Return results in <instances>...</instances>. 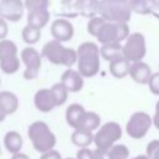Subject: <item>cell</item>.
I'll use <instances>...</instances> for the list:
<instances>
[{
  "label": "cell",
  "instance_id": "6da1fadb",
  "mask_svg": "<svg viewBox=\"0 0 159 159\" xmlns=\"http://www.w3.org/2000/svg\"><path fill=\"white\" fill-rule=\"evenodd\" d=\"M77 70L83 77H93L101 67V52L97 43L86 41L77 48Z\"/></svg>",
  "mask_w": 159,
  "mask_h": 159
},
{
  "label": "cell",
  "instance_id": "7a4b0ae2",
  "mask_svg": "<svg viewBox=\"0 0 159 159\" xmlns=\"http://www.w3.org/2000/svg\"><path fill=\"white\" fill-rule=\"evenodd\" d=\"M41 55L53 65L71 67L77 62V50L66 47L62 45L61 41L55 39L51 41H47L43 45Z\"/></svg>",
  "mask_w": 159,
  "mask_h": 159
},
{
  "label": "cell",
  "instance_id": "3957f363",
  "mask_svg": "<svg viewBox=\"0 0 159 159\" xmlns=\"http://www.w3.org/2000/svg\"><path fill=\"white\" fill-rule=\"evenodd\" d=\"M27 134L32 143V147L40 153L53 149L56 145V135L45 122L36 120L31 123Z\"/></svg>",
  "mask_w": 159,
  "mask_h": 159
},
{
  "label": "cell",
  "instance_id": "277c9868",
  "mask_svg": "<svg viewBox=\"0 0 159 159\" xmlns=\"http://www.w3.org/2000/svg\"><path fill=\"white\" fill-rule=\"evenodd\" d=\"M132 7L118 0H99L98 15L106 21L128 22L132 17Z\"/></svg>",
  "mask_w": 159,
  "mask_h": 159
},
{
  "label": "cell",
  "instance_id": "5b68a950",
  "mask_svg": "<svg viewBox=\"0 0 159 159\" xmlns=\"http://www.w3.org/2000/svg\"><path fill=\"white\" fill-rule=\"evenodd\" d=\"M129 36L128 22H112L104 21V24L98 30L96 39L99 43L108 42H122Z\"/></svg>",
  "mask_w": 159,
  "mask_h": 159
},
{
  "label": "cell",
  "instance_id": "8992f818",
  "mask_svg": "<svg viewBox=\"0 0 159 159\" xmlns=\"http://www.w3.org/2000/svg\"><path fill=\"white\" fill-rule=\"evenodd\" d=\"M122 138V128L117 122H107L97 128L93 143L97 149H106L116 144Z\"/></svg>",
  "mask_w": 159,
  "mask_h": 159
},
{
  "label": "cell",
  "instance_id": "52a82bcc",
  "mask_svg": "<svg viewBox=\"0 0 159 159\" xmlns=\"http://www.w3.org/2000/svg\"><path fill=\"white\" fill-rule=\"evenodd\" d=\"M0 68L6 75H12L20 68L17 47L11 40H0Z\"/></svg>",
  "mask_w": 159,
  "mask_h": 159
},
{
  "label": "cell",
  "instance_id": "ba28073f",
  "mask_svg": "<svg viewBox=\"0 0 159 159\" xmlns=\"http://www.w3.org/2000/svg\"><path fill=\"white\" fill-rule=\"evenodd\" d=\"M122 51L123 56L130 62L142 61L147 53V43L144 35L140 32L129 34V36L124 40Z\"/></svg>",
  "mask_w": 159,
  "mask_h": 159
},
{
  "label": "cell",
  "instance_id": "9c48e42d",
  "mask_svg": "<svg viewBox=\"0 0 159 159\" xmlns=\"http://www.w3.org/2000/svg\"><path fill=\"white\" fill-rule=\"evenodd\" d=\"M153 124V118L143 111L135 112L130 116L125 124V130L128 135L133 139H142L147 135Z\"/></svg>",
  "mask_w": 159,
  "mask_h": 159
},
{
  "label": "cell",
  "instance_id": "30bf717a",
  "mask_svg": "<svg viewBox=\"0 0 159 159\" xmlns=\"http://www.w3.org/2000/svg\"><path fill=\"white\" fill-rule=\"evenodd\" d=\"M21 61L25 63V71H24V78L25 80H35L41 70V55L31 46L25 47L21 51Z\"/></svg>",
  "mask_w": 159,
  "mask_h": 159
},
{
  "label": "cell",
  "instance_id": "8fae6325",
  "mask_svg": "<svg viewBox=\"0 0 159 159\" xmlns=\"http://www.w3.org/2000/svg\"><path fill=\"white\" fill-rule=\"evenodd\" d=\"M25 4L22 0H0V16L6 21L17 22L22 19Z\"/></svg>",
  "mask_w": 159,
  "mask_h": 159
},
{
  "label": "cell",
  "instance_id": "7c38bea8",
  "mask_svg": "<svg viewBox=\"0 0 159 159\" xmlns=\"http://www.w3.org/2000/svg\"><path fill=\"white\" fill-rule=\"evenodd\" d=\"M51 35L55 40L67 42L73 37L75 29L67 17H58L51 24Z\"/></svg>",
  "mask_w": 159,
  "mask_h": 159
},
{
  "label": "cell",
  "instance_id": "4fadbf2b",
  "mask_svg": "<svg viewBox=\"0 0 159 159\" xmlns=\"http://www.w3.org/2000/svg\"><path fill=\"white\" fill-rule=\"evenodd\" d=\"M34 103L35 107L43 113H48L51 112L55 107H57L55 96L51 91V88H41L35 93L34 97Z\"/></svg>",
  "mask_w": 159,
  "mask_h": 159
},
{
  "label": "cell",
  "instance_id": "5bb4252c",
  "mask_svg": "<svg viewBox=\"0 0 159 159\" xmlns=\"http://www.w3.org/2000/svg\"><path fill=\"white\" fill-rule=\"evenodd\" d=\"M152 68L148 63L143 62V61H135V62H130V67H129V76L132 77V80L139 84H147L150 76H152Z\"/></svg>",
  "mask_w": 159,
  "mask_h": 159
},
{
  "label": "cell",
  "instance_id": "9a60e30c",
  "mask_svg": "<svg viewBox=\"0 0 159 159\" xmlns=\"http://www.w3.org/2000/svg\"><path fill=\"white\" fill-rule=\"evenodd\" d=\"M83 76L80 73L78 70L68 68L61 76V82L68 89V92H80L84 84Z\"/></svg>",
  "mask_w": 159,
  "mask_h": 159
},
{
  "label": "cell",
  "instance_id": "2e32d148",
  "mask_svg": "<svg viewBox=\"0 0 159 159\" xmlns=\"http://www.w3.org/2000/svg\"><path fill=\"white\" fill-rule=\"evenodd\" d=\"M98 159H128L129 149L124 144H113L106 149H96Z\"/></svg>",
  "mask_w": 159,
  "mask_h": 159
},
{
  "label": "cell",
  "instance_id": "e0dca14e",
  "mask_svg": "<svg viewBox=\"0 0 159 159\" xmlns=\"http://www.w3.org/2000/svg\"><path fill=\"white\" fill-rule=\"evenodd\" d=\"M130 61L124 56H119L112 61H109V72L116 78H123L129 75Z\"/></svg>",
  "mask_w": 159,
  "mask_h": 159
},
{
  "label": "cell",
  "instance_id": "ac0fdd59",
  "mask_svg": "<svg viewBox=\"0 0 159 159\" xmlns=\"http://www.w3.org/2000/svg\"><path fill=\"white\" fill-rule=\"evenodd\" d=\"M86 109L82 104L80 103H72L67 107L66 109V122L70 127H72L73 129L78 128V124L84 114Z\"/></svg>",
  "mask_w": 159,
  "mask_h": 159
},
{
  "label": "cell",
  "instance_id": "d6986e66",
  "mask_svg": "<svg viewBox=\"0 0 159 159\" xmlns=\"http://www.w3.org/2000/svg\"><path fill=\"white\" fill-rule=\"evenodd\" d=\"M122 42H108V43H102V46L99 47V52H101V57L106 61H112L119 56H123V51H122Z\"/></svg>",
  "mask_w": 159,
  "mask_h": 159
},
{
  "label": "cell",
  "instance_id": "ffe728a7",
  "mask_svg": "<svg viewBox=\"0 0 159 159\" xmlns=\"http://www.w3.org/2000/svg\"><path fill=\"white\" fill-rule=\"evenodd\" d=\"M93 137H94L93 132L77 128L71 134V142L78 148H86L93 143Z\"/></svg>",
  "mask_w": 159,
  "mask_h": 159
},
{
  "label": "cell",
  "instance_id": "44dd1931",
  "mask_svg": "<svg viewBox=\"0 0 159 159\" xmlns=\"http://www.w3.org/2000/svg\"><path fill=\"white\" fill-rule=\"evenodd\" d=\"M4 145L11 154L19 153L22 148V137L16 130H10L4 137Z\"/></svg>",
  "mask_w": 159,
  "mask_h": 159
},
{
  "label": "cell",
  "instance_id": "7402d4cb",
  "mask_svg": "<svg viewBox=\"0 0 159 159\" xmlns=\"http://www.w3.org/2000/svg\"><path fill=\"white\" fill-rule=\"evenodd\" d=\"M50 21V11L48 10H34L27 11V24L42 29Z\"/></svg>",
  "mask_w": 159,
  "mask_h": 159
},
{
  "label": "cell",
  "instance_id": "603a6c76",
  "mask_svg": "<svg viewBox=\"0 0 159 159\" xmlns=\"http://www.w3.org/2000/svg\"><path fill=\"white\" fill-rule=\"evenodd\" d=\"M0 104L6 112V114H12L16 112L19 107V99L15 96V93L10 91H1L0 92Z\"/></svg>",
  "mask_w": 159,
  "mask_h": 159
},
{
  "label": "cell",
  "instance_id": "cb8c5ba5",
  "mask_svg": "<svg viewBox=\"0 0 159 159\" xmlns=\"http://www.w3.org/2000/svg\"><path fill=\"white\" fill-rule=\"evenodd\" d=\"M99 125H101V117H99V114H97L96 112H92V111H89V112L86 111L83 117H82V119H81V122H80V124H78V128L93 132Z\"/></svg>",
  "mask_w": 159,
  "mask_h": 159
},
{
  "label": "cell",
  "instance_id": "d4e9b609",
  "mask_svg": "<svg viewBox=\"0 0 159 159\" xmlns=\"http://www.w3.org/2000/svg\"><path fill=\"white\" fill-rule=\"evenodd\" d=\"M81 0H62L60 6V15L63 17H76L80 15Z\"/></svg>",
  "mask_w": 159,
  "mask_h": 159
},
{
  "label": "cell",
  "instance_id": "484cf974",
  "mask_svg": "<svg viewBox=\"0 0 159 159\" xmlns=\"http://www.w3.org/2000/svg\"><path fill=\"white\" fill-rule=\"evenodd\" d=\"M99 0H81L80 2V15L91 19L98 15Z\"/></svg>",
  "mask_w": 159,
  "mask_h": 159
},
{
  "label": "cell",
  "instance_id": "4316f807",
  "mask_svg": "<svg viewBox=\"0 0 159 159\" xmlns=\"http://www.w3.org/2000/svg\"><path fill=\"white\" fill-rule=\"evenodd\" d=\"M21 37H22V40H24L25 43H27V45H35L41 39V29L27 24L22 29V31H21Z\"/></svg>",
  "mask_w": 159,
  "mask_h": 159
},
{
  "label": "cell",
  "instance_id": "83f0119b",
  "mask_svg": "<svg viewBox=\"0 0 159 159\" xmlns=\"http://www.w3.org/2000/svg\"><path fill=\"white\" fill-rule=\"evenodd\" d=\"M51 91L55 96V99H56V103L57 106H62L66 101H67V97H68V89L63 86V83L60 81L58 83H55L52 87H51Z\"/></svg>",
  "mask_w": 159,
  "mask_h": 159
},
{
  "label": "cell",
  "instance_id": "f1b7e54d",
  "mask_svg": "<svg viewBox=\"0 0 159 159\" xmlns=\"http://www.w3.org/2000/svg\"><path fill=\"white\" fill-rule=\"evenodd\" d=\"M154 1L155 0H135L132 6V10L140 15H148V14H150Z\"/></svg>",
  "mask_w": 159,
  "mask_h": 159
},
{
  "label": "cell",
  "instance_id": "f546056e",
  "mask_svg": "<svg viewBox=\"0 0 159 159\" xmlns=\"http://www.w3.org/2000/svg\"><path fill=\"white\" fill-rule=\"evenodd\" d=\"M104 21H106V20H104L101 15H96V16L91 17V19L88 20V24H87V32H88L89 35H92V36L96 37L98 30H99L101 26L104 24Z\"/></svg>",
  "mask_w": 159,
  "mask_h": 159
},
{
  "label": "cell",
  "instance_id": "4dcf8cb0",
  "mask_svg": "<svg viewBox=\"0 0 159 159\" xmlns=\"http://www.w3.org/2000/svg\"><path fill=\"white\" fill-rule=\"evenodd\" d=\"M25 9L27 11L34 10H48L50 0H25Z\"/></svg>",
  "mask_w": 159,
  "mask_h": 159
},
{
  "label": "cell",
  "instance_id": "1f68e13d",
  "mask_svg": "<svg viewBox=\"0 0 159 159\" xmlns=\"http://www.w3.org/2000/svg\"><path fill=\"white\" fill-rule=\"evenodd\" d=\"M150 159H159V139H154L149 142L147 145V153Z\"/></svg>",
  "mask_w": 159,
  "mask_h": 159
},
{
  "label": "cell",
  "instance_id": "d6a6232c",
  "mask_svg": "<svg viewBox=\"0 0 159 159\" xmlns=\"http://www.w3.org/2000/svg\"><path fill=\"white\" fill-rule=\"evenodd\" d=\"M149 86V89L153 94H158L159 96V72H155V73H152L148 83Z\"/></svg>",
  "mask_w": 159,
  "mask_h": 159
},
{
  "label": "cell",
  "instance_id": "836d02e7",
  "mask_svg": "<svg viewBox=\"0 0 159 159\" xmlns=\"http://www.w3.org/2000/svg\"><path fill=\"white\" fill-rule=\"evenodd\" d=\"M76 159H98L96 150H91L88 149V147L86 148H80L77 154H76Z\"/></svg>",
  "mask_w": 159,
  "mask_h": 159
},
{
  "label": "cell",
  "instance_id": "e575fe53",
  "mask_svg": "<svg viewBox=\"0 0 159 159\" xmlns=\"http://www.w3.org/2000/svg\"><path fill=\"white\" fill-rule=\"evenodd\" d=\"M41 158L40 159H62L60 152H57L56 149H50L47 152H43L41 153Z\"/></svg>",
  "mask_w": 159,
  "mask_h": 159
},
{
  "label": "cell",
  "instance_id": "d590c367",
  "mask_svg": "<svg viewBox=\"0 0 159 159\" xmlns=\"http://www.w3.org/2000/svg\"><path fill=\"white\" fill-rule=\"evenodd\" d=\"M7 32H9L7 22H6V20H5L4 17H1V16H0V40L5 39V37H6V35H7Z\"/></svg>",
  "mask_w": 159,
  "mask_h": 159
},
{
  "label": "cell",
  "instance_id": "8d00e7d4",
  "mask_svg": "<svg viewBox=\"0 0 159 159\" xmlns=\"http://www.w3.org/2000/svg\"><path fill=\"white\" fill-rule=\"evenodd\" d=\"M152 118H153V124H154V127L159 129V101H158L157 104H155V113H154V116H153Z\"/></svg>",
  "mask_w": 159,
  "mask_h": 159
},
{
  "label": "cell",
  "instance_id": "74e56055",
  "mask_svg": "<svg viewBox=\"0 0 159 159\" xmlns=\"http://www.w3.org/2000/svg\"><path fill=\"white\" fill-rule=\"evenodd\" d=\"M150 14H152L154 17L159 19V0H155V1H154L153 6H152V10H150Z\"/></svg>",
  "mask_w": 159,
  "mask_h": 159
},
{
  "label": "cell",
  "instance_id": "f35d334b",
  "mask_svg": "<svg viewBox=\"0 0 159 159\" xmlns=\"http://www.w3.org/2000/svg\"><path fill=\"white\" fill-rule=\"evenodd\" d=\"M11 159H30L26 154H24V153H15V154H12V157H11Z\"/></svg>",
  "mask_w": 159,
  "mask_h": 159
},
{
  "label": "cell",
  "instance_id": "ab89813d",
  "mask_svg": "<svg viewBox=\"0 0 159 159\" xmlns=\"http://www.w3.org/2000/svg\"><path fill=\"white\" fill-rule=\"evenodd\" d=\"M7 114H6V112L4 111V108L1 107V104H0V122H2L4 119H5V117H6Z\"/></svg>",
  "mask_w": 159,
  "mask_h": 159
},
{
  "label": "cell",
  "instance_id": "60d3db41",
  "mask_svg": "<svg viewBox=\"0 0 159 159\" xmlns=\"http://www.w3.org/2000/svg\"><path fill=\"white\" fill-rule=\"evenodd\" d=\"M118 1H120V2H123V4H125V5H128V6H130V7H132L135 0H118Z\"/></svg>",
  "mask_w": 159,
  "mask_h": 159
},
{
  "label": "cell",
  "instance_id": "b9f144b4",
  "mask_svg": "<svg viewBox=\"0 0 159 159\" xmlns=\"http://www.w3.org/2000/svg\"><path fill=\"white\" fill-rule=\"evenodd\" d=\"M132 159H150L147 154H142V155H137V157H133Z\"/></svg>",
  "mask_w": 159,
  "mask_h": 159
},
{
  "label": "cell",
  "instance_id": "7bdbcfd3",
  "mask_svg": "<svg viewBox=\"0 0 159 159\" xmlns=\"http://www.w3.org/2000/svg\"><path fill=\"white\" fill-rule=\"evenodd\" d=\"M65 159H76V158H65Z\"/></svg>",
  "mask_w": 159,
  "mask_h": 159
}]
</instances>
